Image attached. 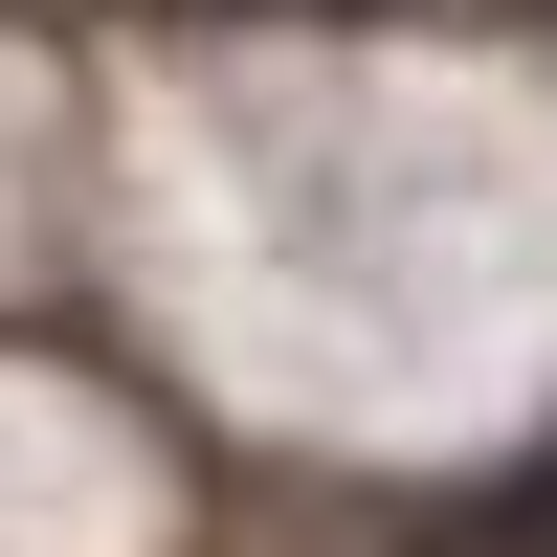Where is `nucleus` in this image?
Instances as JSON below:
<instances>
[{
	"mask_svg": "<svg viewBox=\"0 0 557 557\" xmlns=\"http://www.w3.org/2000/svg\"><path fill=\"white\" fill-rule=\"evenodd\" d=\"M535 513H557V469H535Z\"/></svg>",
	"mask_w": 557,
	"mask_h": 557,
	"instance_id": "nucleus-1",
	"label": "nucleus"
}]
</instances>
